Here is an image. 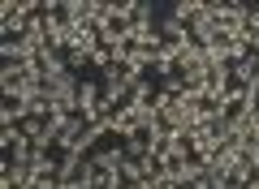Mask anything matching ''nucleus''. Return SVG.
<instances>
[{
	"label": "nucleus",
	"instance_id": "f257e3e1",
	"mask_svg": "<svg viewBox=\"0 0 259 189\" xmlns=\"http://www.w3.org/2000/svg\"><path fill=\"white\" fill-rule=\"evenodd\" d=\"M39 78L30 69V60H13L0 69V95H35Z\"/></svg>",
	"mask_w": 259,
	"mask_h": 189
},
{
	"label": "nucleus",
	"instance_id": "f03ea898",
	"mask_svg": "<svg viewBox=\"0 0 259 189\" xmlns=\"http://www.w3.org/2000/svg\"><path fill=\"white\" fill-rule=\"evenodd\" d=\"M125 22H130V30L134 35H151V5H125Z\"/></svg>",
	"mask_w": 259,
	"mask_h": 189
}]
</instances>
